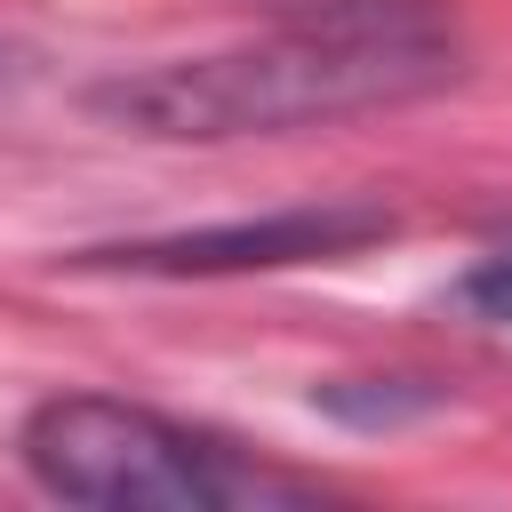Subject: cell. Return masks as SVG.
I'll return each mask as SVG.
<instances>
[{
  "mask_svg": "<svg viewBox=\"0 0 512 512\" xmlns=\"http://www.w3.org/2000/svg\"><path fill=\"white\" fill-rule=\"evenodd\" d=\"M464 72L456 40L432 24L424 0L400 8H336L240 48L136 64L88 88V112L168 144H224V136H288L352 112H392Z\"/></svg>",
  "mask_w": 512,
  "mask_h": 512,
  "instance_id": "1",
  "label": "cell"
},
{
  "mask_svg": "<svg viewBox=\"0 0 512 512\" xmlns=\"http://www.w3.org/2000/svg\"><path fill=\"white\" fill-rule=\"evenodd\" d=\"M24 472L64 504L112 512H248V504H312L320 480L280 472L200 424H176L144 400L56 392L16 432Z\"/></svg>",
  "mask_w": 512,
  "mask_h": 512,
  "instance_id": "2",
  "label": "cell"
},
{
  "mask_svg": "<svg viewBox=\"0 0 512 512\" xmlns=\"http://www.w3.org/2000/svg\"><path fill=\"white\" fill-rule=\"evenodd\" d=\"M392 232H400V216L384 200H304V208L240 216V224H192V232H160V240H128V248H88L80 264H120V272H152V280H208V272L336 264V256H360Z\"/></svg>",
  "mask_w": 512,
  "mask_h": 512,
  "instance_id": "3",
  "label": "cell"
},
{
  "mask_svg": "<svg viewBox=\"0 0 512 512\" xmlns=\"http://www.w3.org/2000/svg\"><path fill=\"white\" fill-rule=\"evenodd\" d=\"M320 408H328V416H344V424H360V432H376V424L432 416V408H440V392H432V384H416V376H360V384H320Z\"/></svg>",
  "mask_w": 512,
  "mask_h": 512,
  "instance_id": "4",
  "label": "cell"
},
{
  "mask_svg": "<svg viewBox=\"0 0 512 512\" xmlns=\"http://www.w3.org/2000/svg\"><path fill=\"white\" fill-rule=\"evenodd\" d=\"M448 304H456V312H472V320H496V328H504V320H512V248L480 256V264L448 288Z\"/></svg>",
  "mask_w": 512,
  "mask_h": 512,
  "instance_id": "5",
  "label": "cell"
},
{
  "mask_svg": "<svg viewBox=\"0 0 512 512\" xmlns=\"http://www.w3.org/2000/svg\"><path fill=\"white\" fill-rule=\"evenodd\" d=\"M296 8H312V16H336V8H400V0H296Z\"/></svg>",
  "mask_w": 512,
  "mask_h": 512,
  "instance_id": "6",
  "label": "cell"
}]
</instances>
